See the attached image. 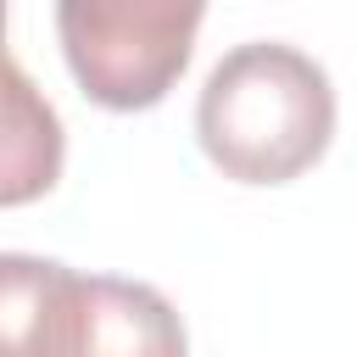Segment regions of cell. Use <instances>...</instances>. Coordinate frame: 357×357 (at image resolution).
I'll use <instances>...</instances> for the list:
<instances>
[{"mask_svg":"<svg viewBox=\"0 0 357 357\" xmlns=\"http://www.w3.org/2000/svg\"><path fill=\"white\" fill-rule=\"evenodd\" d=\"M195 139L234 184H290L335 139V84L307 50L245 39L201 84Z\"/></svg>","mask_w":357,"mask_h":357,"instance_id":"1","label":"cell"},{"mask_svg":"<svg viewBox=\"0 0 357 357\" xmlns=\"http://www.w3.org/2000/svg\"><path fill=\"white\" fill-rule=\"evenodd\" d=\"M201 6L178 0H61L56 33L78 89L106 112L156 106L190 67Z\"/></svg>","mask_w":357,"mask_h":357,"instance_id":"2","label":"cell"},{"mask_svg":"<svg viewBox=\"0 0 357 357\" xmlns=\"http://www.w3.org/2000/svg\"><path fill=\"white\" fill-rule=\"evenodd\" d=\"M39 357H190V340L178 307L156 284L67 268L50 296Z\"/></svg>","mask_w":357,"mask_h":357,"instance_id":"3","label":"cell"},{"mask_svg":"<svg viewBox=\"0 0 357 357\" xmlns=\"http://www.w3.org/2000/svg\"><path fill=\"white\" fill-rule=\"evenodd\" d=\"M61 162H67L61 117L6 50V6H0V206H28L50 195Z\"/></svg>","mask_w":357,"mask_h":357,"instance_id":"4","label":"cell"},{"mask_svg":"<svg viewBox=\"0 0 357 357\" xmlns=\"http://www.w3.org/2000/svg\"><path fill=\"white\" fill-rule=\"evenodd\" d=\"M67 262L0 251V357H39V335L50 318V296Z\"/></svg>","mask_w":357,"mask_h":357,"instance_id":"5","label":"cell"}]
</instances>
